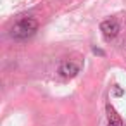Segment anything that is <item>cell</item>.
<instances>
[{"label": "cell", "mask_w": 126, "mask_h": 126, "mask_svg": "<svg viewBox=\"0 0 126 126\" xmlns=\"http://www.w3.org/2000/svg\"><path fill=\"white\" fill-rule=\"evenodd\" d=\"M100 31H102V35L107 40H110V38L117 36V33H119V23L116 19H107V21H104L100 24Z\"/></svg>", "instance_id": "obj_2"}, {"label": "cell", "mask_w": 126, "mask_h": 126, "mask_svg": "<svg viewBox=\"0 0 126 126\" xmlns=\"http://www.w3.org/2000/svg\"><path fill=\"white\" fill-rule=\"evenodd\" d=\"M59 73H61L64 78H74V76L79 73V64H78V62H73V61H66V62L61 64Z\"/></svg>", "instance_id": "obj_3"}, {"label": "cell", "mask_w": 126, "mask_h": 126, "mask_svg": "<svg viewBox=\"0 0 126 126\" xmlns=\"http://www.w3.org/2000/svg\"><path fill=\"white\" fill-rule=\"evenodd\" d=\"M36 28H38V23H36L33 17H23L21 21H17V23L12 26L11 35H12V38H16V40H26V38H30V36L36 31Z\"/></svg>", "instance_id": "obj_1"}, {"label": "cell", "mask_w": 126, "mask_h": 126, "mask_svg": "<svg viewBox=\"0 0 126 126\" xmlns=\"http://www.w3.org/2000/svg\"><path fill=\"white\" fill-rule=\"evenodd\" d=\"M107 110H109V126H123V121H121V117L114 112V109L109 105L107 107Z\"/></svg>", "instance_id": "obj_4"}, {"label": "cell", "mask_w": 126, "mask_h": 126, "mask_svg": "<svg viewBox=\"0 0 126 126\" xmlns=\"http://www.w3.org/2000/svg\"><path fill=\"white\" fill-rule=\"evenodd\" d=\"M123 93H124V92H123V90H121L119 86H116V88H114V95H116V97H121Z\"/></svg>", "instance_id": "obj_5"}]
</instances>
